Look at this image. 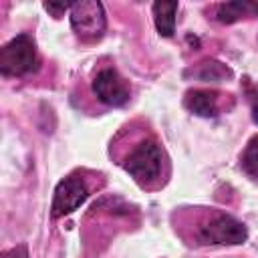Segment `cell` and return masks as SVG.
Listing matches in <instances>:
<instances>
[{
  "label": "cell",
  "mask_w": 258,
  "mask_h": 258,
  "mask_svg": "<svg viewBox=\"0 0 258 258\" xmlns=\"http://www.w3.org/2000/svg\"><path fill=\"white\" fill-rule=\"evenodd\" d=\"M123 167L139 185L151 187L161 179L163 151L153 139H143L123 159Z\"/></svg>",
  "instance_id": "6da1fadb"
},
{
  "label": "cell",
  "mask_w": 258,
  "mask_h": 258,
  "mask_svg": "<svg viewBox=\"0 0 258 258\" xmlns=\"http://www.w3.org/2000/svg\"><path fill=\"white\" fill-rule=\"evenodd\" d=\"M38 69L36 44L28 34H18L0 48V71L6 77L28 75Z\"/></svg>",
  "instance_id": "7a4b0ae2"
},
{
  "label": "cell",
  "mask_w": 258,
  "mask_h": 258,
  "mask_svg": "<svg viewBox=\"0 0 258 258\" xmlns=\"http://www.w3.org/2000/svg\"><path fill=\"white\" fill-rule=\"evenodd\" d=\"M246 238V226L224 212H212L198 228V240L202 244H242Z\"/></svg>",
  "instance_id": "3957f363"
},
{
  "label": "cell",
  "mask_w": 258,
  "mask_h": 258,
  "mask_svg": "<svg viewBox=\"0 0 258 258\" xmlns=\"http://www.w3.org/2000/svg\"><path fill=\"white\" fill-rule=\"evenodd\" d=\"M71 26L83 40H97L107 28V18L101 2L81 0L71 4Z\"/></svg>",
  "instance_id": "277c9868"
},
{
  "label": "cell",
  "mask_w": 258,
  "mask_h": 258,
  "mask_svg": "<svg viewBox=\"0 0 258 258\" xmlns=\"http://www.w3.org/2000/svg\"><path fill=\"white\" fill-rule=\"evenodd\" d=\"M87 198H89V189L81 177L69 175L60 179L52 198V218H60L75 212Z\"/></svg>",
  "instance_id": "5b68a950"
},
{
  "label": "cell",
  "mask_w": 258,
  "mask_h": 258,
  "mask_svg": "<svg viewBox=\"0 0 258 258\" xmlns=\"http://www.w3.org/2000/svg\"><path fill=\"white\" fill-rule=\"evenodd\" d=\"M93 93L109 107H121L129 101V87L115 69H103L93 79Z\"/></svg>",
  "instance_id": "8992f818"
},
{
  "label": "cell",
  "mask_w": 258,
  "mask_h": 258,
  "mask_svg": "<svg viewBox=\"0 0 258 258\" xmlns=\"http://www.w3.org/2000/svg\"><path fill=\"white\" fill-rule=\"evenodd\" d=\"M183 105L200 117H216L218 115V95L210 93V91H187Z\"/></svg>",
  "instance_id": "52a82bcc"
},
{
  "label": "cell",
  "mask_w": 258,
  "mask_h": 258,
  "mask_svg": "<svg viewBox=\"0 0 258 258\" xmlns=\"http://www.w3.org/2000/svg\"><path fill=\"white\" fill-rule=\"evenodd\" d=\"M179 4L177 2H155L153 4V20L155 28L161 36H171L175 30V12Z\"/></svg>",
  "instance_id": "ba28073f"
},
{
  "label": "cell",
  "mask_w": 258,
  "mask_h": 258,
  "mask_svg": "<svg viewBox=\"0 0 258 258\" xmlns=\"http://www.w3.org/2000/svg\"><path fill=\"white\" fill-rule=\"evenodd\" d=\"M258 14V2H248V0H238V2H226L218 6V20L220 22H236L242 16H252Z\"/></svg>",
  "instance_id": "9c48e42d"
},
{
  "label": "cell",
  "mask_w": 258,
  "mask_h": 258,
  "mask_svg": "<svg viewBox=\"0 0 258 258\" xmlns=\"http://www.w3.org/2000/svg\"><path fill=\"white\" fill-rule=\"evenodd\" d=\"M232 75V71L226 67V64H222V62H218V60H206V62H202L200 64V69L196 71V77L200 79V81H206V83H218V81H224L226 77H230Z\"/></svg>",
  "instance_id": "30bf717a"
},
{
  "label": "cell",
  "mask_w": 258,
  "mask_h": 258,
  "mask_svg": "<svg viewBox=\"0 0 258 258\" xmlns=\"http://www.w3.org/2000/svg\"><path fill=\"white\" fill-rule=\"evenodd\" d=\"M242 167L248 175L258 177V137L250 139L242 153Z\"/></svg>",
  "instance_id": "8fae6325"
},
{
  "label": "cell",
  "mask_w": 258,
  "mask_h": 258,
  "mask_svg": "<svg viewBox=\"0 0 258 258\" xmlns=\"http://www.w3.org/2000/svg\"><path fill=\"white\" fill-rule=\"evenodd\" d=\"M2 258H28V248H26L24 244L14 246V248L6 250V252L2 254Z\"/></svg>",
  "instance_id": "7c38bea8"
},
{
  "label": "cell",
  "mask_w": 258,
  "mask_h": 258,
  "mask_svg": "<svg viewBox=\"0 0 258 258\" xmlns=\"http://www.w3.org/2000/svg\"><path fill=\"white\" fill-rule=\"evenodd\" d=\"M44 8H46L48 12H52L54 16H60V14H62L64 10H69L71 6H69V4H54V2H46V4H44Z\"/></svg>",
  "instance_id": "4fadbf2b"
},
{
  "label": "cell",
  "mask_w": 258,
  "mask_h": 258,
  "mask_svg": "<svg viewBox=\"0 0 258 258\" xmlns=\"http://www.w3.org/2000/svg\"><path fill=\"white\" fill-rule=\"evenodd\" d=\"M250 101H252V119H254V123H258V89L254 91Z\"/></svg>",
  "instance_id": "5bb4252c"
}]
</instances>
